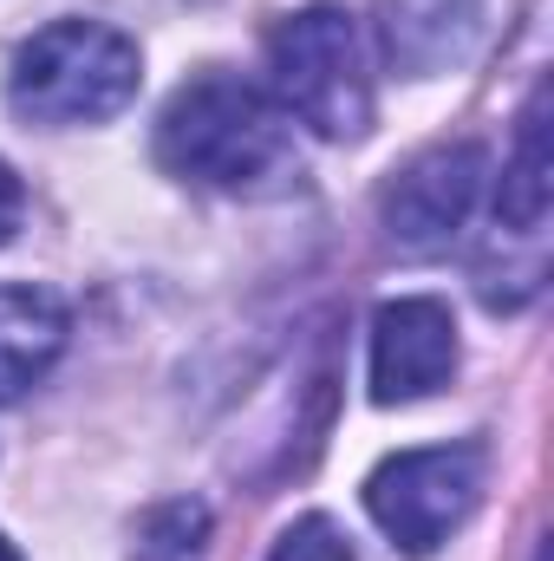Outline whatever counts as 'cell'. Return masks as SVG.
Wrapping results in <instances>:
<instances>
[{
  "label": "cell",
  "instance_id": "7",
  "mask_svg": "<svg viewBox=\"0 0 554 561\" xmlns=\"http://www.w3.org/2000/svg\"><path fill=\"white\" fill-rule=\"evenodd\" d=\"M66 300L46 287H0V405L26 399L66 353Z\"/></svg>",
  "mask_w": 554,
  "mask_h": 561
},
{
  "label": "cell",
  "instance_id": "13",
  "mask_svg": "<svg viewBox=\"0 0 554 561\" xmlns=\"http://www.w3.org/2000/svg\"><path fill=\"white\" fill-rule=\"evenodd\" d=\"M0 561H20V556H13V542H7V536H0Z\"/></svg>",
  "mask_w": 554,
  "mask_h": 561
},
{
  "label": "cell",
  "instance_id": "8",
  "mask_svg": "<svg viewBox=\"0 0 554 561\" xmlns=\"http://www.w3.org/2000/svg\"><path fill=\"white\" fill-rule=\"evenodd\" d=\"M476 33H483L476 0H385V53L412 79L463 66Z\"/></svg>",
  "mask_w": 554,
  "mask_h": 561
},
{
  "label": "cell",
  "instance_id": "3",
  "mask_svg": "<svg viewBox=\"0 0 554 561\" xmlns=\"http://www.w3.org/2000/svg\"><path fill=\"white\" fill-rule=\"evenodd\" d=\"M268 72L275 105L300 118L313 138H366L372 125V66L359 20L346 7H300L268 33Z\"/></svg>",
  "mask_w": 554,
  "mask_h": 561
},
{
  "label": "cell",
  "instance_id": "4",
  "mask_svg": "<svg viewBox=\"0 0 554 561\" xmlns=\"http://www.w3.org/2000/svg\"><path fill=\"white\" fill-rule=\"evenodd\" d=\"M483 470H489L483 444L399 450V457H385V463L366 477V510H372V523H379L399 549L430 556L437 542H450V536L470 523V510H476V496H483Z\"/></svg>",
  "mask_w": 554,
  "mask_h": 561
},
{
  "label": "cell",
  "instance_id": "11",
  "mask_svg": "<svg viewBox=\"0 0 554 561\" xmlns=\"http://www.w3.org/2000/svg\"><path fill=\"white\" fill-rule=\"evenodd\" d=\"M268 561H353V542L339 536L333 516H300V523L280 529V542Z\"/></svg>",
  "mask_w": 554,
  "mask_h": 561
},
{
  "label": "cell",
  "instance_id": "12",
  "mask_svg": "<svg viewBox=\"0 0 554 561\" xmlns=\"http://www.w3.org/2000/svg\"><path fill=\"white\" fill-rule=\"evenodd\" d=\"M20 216H26V183H20V176L0 163V242H13Z\"/></svg>",
  "mask_w": 554,
  "mask_h": 561
},
{
  "label": "cell",
  "instance_id": "10",
  "mask_svg": "<svg viewBox=\"0 0 554 561\" xmlns=\"http://www.w3.org/2000/svg\"><path fill=\"white\" fill-rule=\"evenodd\" d=\"M209 549V510L203 503H163L143 523V561H203Z\"/></svg>",
  "mask_w": 554,
  "mask_h": 561
},
{
  "label": "cell",
  "instance_id": "14",
  "mask_svg": "<svg viewBox=\"0 0 554 561\" xmlns=\"http://www.w3.org/2000/svg\"><path fill=\"white\" fill-rule=\"evenodd\" d=\"M535 561H549V556H535Z\"/></svg>",
  "mask_w": 554,
  "mask_h": 561
},
{
  "label": "cell",
  "instance_id": "9",
  "mask_svg": "<svg viewBox=\"0 0 554 561\" xmlns=\"http://www.w3.org/2000/svg\"><path fill=\"white\" fill-rule=\"evenodd\" d=\"M549 85H535L522 131H516V157L503 163V196H496V222L516 236H535L549 222Z\"/></svg>",
  "mask_w": 554,
  "mask_h": 561
},
{
  "label": "cell",
  "instance_id": "1",
  "mask_svg": "<svg viewBox=\"0 0 554 561\" xmlns=\"http://www.w3.org/2000/svg\"><path fill=\"white\" fill-rule=\"evenodd\" d=\"M157 157L183 183L262 196L280 176H293V125L275 99L235 72H203L176 85L157 125Z\"/></svg>",
  "mask_w": 554,
  "mask_h": 561
},
{
  "label": "cell",
  "instance_id": "5",
  "mask_svg": "<svg viewBox=\"0 0 554 561\" xmlns=\"http://www.w3.org/2000/svg\"><path fill=\"white\" fill-rule=\"evenodd\" d=\"M483 176H489L483 144H437V150L412 157L379 203L392 249L399 255H443L463 236V222L483 196Z\"/></svg>",
  "mask_w": 554,
  "mask_h": 561
},
{
  "label": "cell",
  "instance_id": "6",
  "mask_svg": "<svg viewBox=\"0 0 554 561\" xmlns=\"http://www.w3.org/2000/svg\"><path fill=\"white\" fill-rule=\"evenodd\" d=\"M457 373V320L443 300L405 294L372 313V399L412 405Z\"/></svg>",
  "mask_w": 554,
  "mask_h": 561
},
{
  "label": "cell",
  "instance_id": "2",
  "mask_svg": "<svg viewBox=\"0 0 554 561\" xmlns=\"http://www.w3.org/2000/svg\"><path fill=\"white\" fill-rule=\"evenodd\" d=\"M138 46L105 20H53L39 26L7 72V105L26 125H99L138 99Z\"/></svg>",
  "mask_w": 554,
  "mask_h": 561
}]
</instances>
